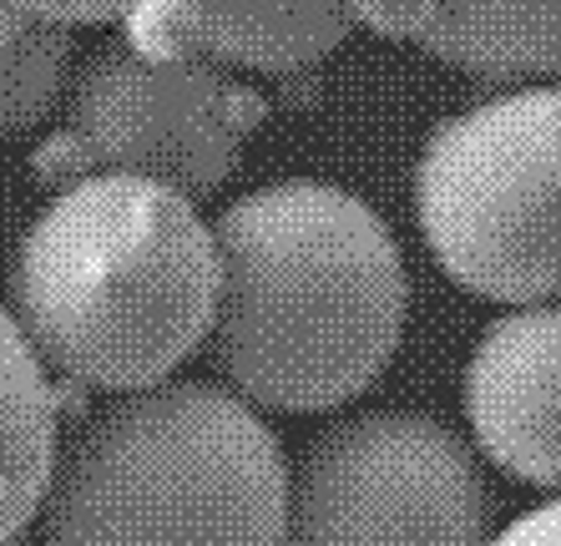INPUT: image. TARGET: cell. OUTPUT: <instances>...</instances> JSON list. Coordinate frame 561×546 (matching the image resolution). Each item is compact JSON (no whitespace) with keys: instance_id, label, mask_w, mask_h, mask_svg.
<instances>
[{"instance_id":"obj_4","label":"cell","mask_w":561,"mask_h":546,"mask_svg":"<svg viewBox=\"0 0 561 546\" xmlns=\"http://www.w3.org/2000/svg\"><path fill=\"white\" fill-rule=\"evenodd\" d=\"M431 259L476 299L561 294V87H516L435 122L415 157Z\"/></svg>"},{"instance_id":"obj_10","label":"cell","mask_w":561,"mask_h":546,"mask_svg":"<svg viewBox=\"0 0 561 546\" xmlns=\"http://www.w3.org/2000/svg\"><path fill=\"white\" fill-rule=\"evenodd\" d=\"M61 445V410L41 360L0 304V546L41 516Z\"/></svg>"},{"instance_id":"obj_2","label":"cell","mask_w":561,"mask_h":546,"mask_svg":"<svg viewBox=\"0 0 561 546\" xmlns=\"http://www.w3.org/2000/svg\"><path fill=\"white\" fill-rule=\"evenodd\" d=\"M218 243L193 197L147 178H77L21 234L11 319L41 369L127 395L208 344Z\"/></svg>"},{"instance_id":"obj_12","label":"cell","mask_w":561,"mask_h":546,"mask_svg":"<svg viewBox=\"0 0 561 546\" xmlns=\"http://www.w3.org/2000/svg\"><path fill=\"white\" fill-rule=\"evenodd\" d=\"M0 5H15V11L46 15V21H61V26H112V21H131L147 0H0Z\"/></svg>"},{"instance_id":"obj_7","label":"cell","mask_w":561,"mask_h":546,"mask_svg":"<svg viewBox=\"0 0 561 546\" xmlns=\"http://www.w3.org/2000/svg\"><path fill=\"white\" fill-rule=\"evenodd\" d=\"M466 420L481 455L526 486H561V304H516L466 360Z\"/></svg>"},{"instance_id":"obj_13","label":"cell","mask_w":561,"mask_h":546,"mask_svg":"<svg viewBox=\"0 0 561 546\" xmlns=\"http://www.w3.org/2000/svg\"><path fill=\"white\" fill-rule=\"evenodd\" d=\"M485 546H561V501H547V507L516 516L506 532H496Z\"/></svg>"},{"instance_id":"obj_8","label":"cell","mask_w":561,"mask_h":546,"mask_svg":"<svg viewBox=\"0 0 561 546\" xmlns=\"http://www.w3.org/2000/svg\"><path fill=\"white\" fill-rule=\"evenodd\" d=\"M354 0H147L127 21L137 52H193L228 71L294 77L354 36Z\"/></svg>"},{"instance_id":"obj_1","label":"cell","mask_w":561,"mask_h":546,"mask_svg":"<svg viewBox=\"0 0 561 546\" xmlns=\"http://www.w3.org/2000/svg\"><path fill=\"white\" fill-rule=\"evenodd\" d=\"M208 360L253 410L319 416L390 369L410 284L390 223L319 178L263 182L213 223Z\"/></svg>"},{"instance_id":"obj_6","label":"cell","mask_w":561,"mask_h":546,"mask_svg":"<svg viewBox=\"0 0 561 546\" xmlns=\"http://www.w3.org/2000/svg\"><path fill=\"white\" fill-rule=\"evenodd\" d=\"M284 546H485L481 466L435 416H344L288 470Z\"/></svg>"},{"instance_id":"obj_5","label":"cell","mask_w":561,"mask_h":546,"mask_svg":"<svg viewBox=\"0 0 561 546\" xmlns=\"http://www.w3.org/2000/svg\"><path fill=\"white\" fill-rule=\"evenodd\" d=\"M66 117L36 147V178H147L183 197H208L268 117L253 87L193 52H137L131 41L71 61Z\"/></svg>"},{"instance_id":"obj_9","label":"cell","mask_w":561,"mask_h":546,"mask_svg":"<svg viewBox=\"0 0 561 546\" xmlns=\"http://www.w3.org/2000/svg\"><path fill=\"white\" fill-rule=\"evenodd\" d=\"M354 21L466 77H561V0H354Z\"/></svg>"},{"instance_id":"obj_11","label":"cell","mask_w":561,"mask_h":546,"mask_svg":"<svg viewBox=\"0 0 561 546\" xmlns=\"http://www.w3.org/2000/svg\"><path fill=\"white\" fill-rule=\"evenodd\" d=\"M77 36L61 21L0 5V137L36 132L61 102Z\"/></svg>"},{"instance_id":"obj_3","label":"cell","mask_w":561,"mask_h":546,"mask_svg":"<svg viewBox=\"0 0 561 546\" xmlns=\"http://www.w3.org/2000/svg\"><path fill=\"white\" fill-rule=\"evenodd\" d=\"M288 460L228 385L112 395L56 445L46 546H284Z\"/></svg>"}]
</instances>
